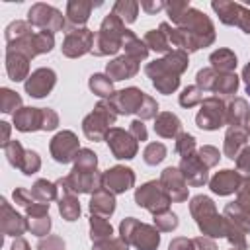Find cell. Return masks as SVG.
Returning <instances> with one entry per match:
<instances>
[{
	"label": "cell",
	"mask_w": 250,
	"mask_h": 250,
	"mask_svg": "<svg viewBox=\"0 0 250 250\" xmlns=\"http://www.w3.org/2000/svg\"><path fill=\"white\" fill-rule=\"evenodd\" d=\"M55 37L51 31H33L29 21H12L6 27V45L8 51H16L33 59L39 53H49L53 49Z\"/></svg>",
	"instance_id": "obj_1"
},
{
	"label": "cell",
	"mask_w": 250,
	"mask_h": 250,
	"mask_svg": "<svg viewBox=\"0 0 250 250\" xmlns=\"http://www.w3.org/2000/svg\"><path fill=\"white\" fill-rule=\"evenodd\" d=\"M186 68H188V55L182 49H174L164 59L146 64L145 72L150 76L156 90H160L162 94H172L180 84L178 76Z\"/></svg>",
	"instance_id": "obj_2"
},
{
	"label": "cell",
	"mask_w": 250,
	"mask_h": 250,
	"mask_svg": "<svg viewBox=\"0 0 250 250\" xmlns=\"http://www.w3.org/2000/svg\"><path fill=\"white\" fill-rule=\"evenodd\" d=\"M127 31H129V29L125 27V23H123L115 14H109V16L104 20L100 31L96 33L92 53L98 55V57L117 53V51L123 47V39H125V33H127Z\"/></svg>",
	"instance_id": "obj_3"
},
{
	"label": "cell",
	"mask_w": 250,
	"mask_h": 250,
	"mask_svg": "<svg viewBox=\"0 0 250 250\" xmlns=\"http://www.w3.org/2000/svg\"><path fill=\"white\" fill-rule=\"evenodd\" d=\"M191 215L197 221V227L209 236H227V219L221 217L213 201L205 195H197L189 203Z\"/></svg>",
	"instance_id": "obj_4"
},
{
	"label": "cell",
	"mask_w": 250,
	"mask_h": 250,
	"mask_svg": "<svg viewBox=\"0 0 250 250\" xmlns=\"http://www.w3.org/2000/svg\"><path fill=\"white\" fill-rule=\"evenodd\" d=\"M119 230H121V238L127 244L137 246L139 250H156L158 248L160 234H158V229H154L150 225H145V223L129 217L119 225Z\"/></svg>",
	"instance_id": "obj_5"
},
{
	"label": "cell",
	"mask_w": 250,
	"mask_h": 250,
	"mask_svg": "<svg viewBox=\"0 0 250 250\" xmlns=\"http://www.w3.org/2000/svg\"><path fill=\"white\" fill-rule=\"evenodd\" d=\"M115 117L117 113L113 111L111 104L109 102H100L96 105V109L84 119L82 123V129H84V135L92 141H100V139H105L109 127L115 123Z\"/></svg>",
	"instance_id": "obj_6"
},
{
	"label": "cell",
	"mask_w": 250,
	"mask_h": 250,
	"mask_svg": "<svg viewBox=\"0 0 250 250\" xmlns=\"http://www.w3.org/2000/svg\"><path fill=\"white\" fill-rule=\"evenodd\" d=\"M197 86L203 92L230 96L238 88V76L234 72H217L213 68H203L197 72Z\"/></svg>",
	"instance_id": "obj_7"
},
{
	"label": "cell",
	"mask_w": 250,
	"mask_h": 250,
	"mask_svg": "<svg viewBox=\"0 0 250 250\" xmlns=\"http://www.w3.org/2000/svg\"><path fill=\"white\" fill-rule=\"evenodd\" d=\"M135 201L139 207L148 209L150 213L158 215L168 211V203L172 201L170 195L166 193V189L162 188L160 182H146L145 186H141L135 191Z\"/></svg>",
	"instance_id": "obj_8"
},
{
	"label": "cell",
	"mask_w": 250,
	"mask_h": 250,
	"mask_svg": "<svg viewBox=\"0 0 250 250\" xmlns=\"http://www.w3.org/2000/svg\"><path fill=\"white\" fill-rule=\"evenodd\" d=\"M27 21L43 31H61L64 27V18L62 14L53 8V6H47V4H33L31 10L27 12Z\"/></svg>",
	"instance_id": "obj_9"
},
{
	"label": "cell",
	"mask_w": 250,
	"mask_h": 250,
	"mask_svg": "<svg viewBox=\"0 0 250 250\" xmlns=\"http://www.w3.org/2000/svg\"><path fill=\"white\" fill-rule=\"evenodd\" d=\"M197 125L201 129L213 131L227 123V107L219 98H207L201 102V109L195 117Z\"/></svg>",
	"instance_id": "obj_10"
},
{
	"label": "cell",
	"mask_w": 250,
	"mask_h": 250,
	"mask_svg": "<svg viewBox=\"0 0 250 250\" xmlns=\"http://www.w3.org/2000/svg\"><path fill=\"white\" fill-rule=\"evenodd\" d=\"M4 152H6L8 160H10V164L16 166V168H20L27 176L29 174H35L39 170V166H41V160H39L37 152L23 150V146L18 141H8L4 145Z\"/></svg>",
	"instance_id": "obj_11"
},
{
	"label": "cell",
	"mask_w": 250,
	"mask_h": 250,
	"mask_svg": "<svg viewBox=\"0 0 250 250\" xmlns=\"http://www.w3.org/2000/svg\"><path fill=\"white\" fill-rule=\"evenodd\" d=\"M94 39H96V35L90 29H86V27H74V29L66 31V35H64V43L61 47L62 49V55H66L70 59L80 57V55L92 51Z\"/></svg>",
	"instance_id": "obj_12"
},
{
	"label": "cell",
	"mask_w": 250,
	"mask_h": 250,
	"mask_svg": "<svg viewBox=\"0 0 250 250\" xmlns=\"http://www.w3.org/2000/svg\"><path fill=\"white\" fill-rule=\"evenodd\" d=\"M213 10L219 14L223 23L238 25L246 33H250V10H246L238 2H213Z\"/></svg>",
	"instance_id": "obj_13"
},
{
	"label": "cell",
	"mask_w": 250,
	"mask_h": 250,
	"mask_svg": "<svg viewBox=\"0 0 250 250\" xmlns=\"http://www.w3.org/2000/svg\"><path fill=\"white\" fill-rule=\"evenodd\" d=\"M80 152L78 148V139L72 131H62V133H57L51 141V154L57 162L61 164H66L70 160L76 158V154Z\"/></svg>",
	"instance_id": "obj_14"
},
{
	"label": "cell",
	"mask_w": 250,
	"mask_h": 250,
	"mask_svg": "<svg viewBox=\"0 0 250 250\" xmlns=\"http://www.w3.org/2000/svg\"><path fill=\"white\" fill-rule=\"evenodd\" d=\"M105 141L115 158H133L137 154V139L129 131L113 127L107 131Z\"/></svg>",
	"instance_id": "obj_15"
},
{
	"label": "cell",
	"mask_w": 250,
	"mask_h": 250,
	"mask_svg": "<svg viewBox=\"0 0 250 250\" xmlns=\"http://www.w3.org/2000/svg\"><path fill=\"white\" fill-rule=\"evenodd\" d=\"M145 92H141L139 88H127L121 92H115L109 98L111 107L115 109V113H137L145 102Z\"/></svg>",
	"instance_id": "obj_16"
},
{
	"label": "cell",
	"mask_w": 250,
	"mask_h": 250,
	"mask_svg": "<svg viewBox=\"0 0 250 250\" xmlns=\"http://www.w3.org/2000/svg\"><path fill=\"white\" fill-rule=\"evenodd\" d=\"M133 184H135V174L131 168L125 166H115L105 174H102V186L111 193H123L129 188H133Z\"/></svg>",
	"instance_id": "obj_17"
},
{
	"label": "cell",
	"mask_w": 250,
	"mask_h": 250,
	"mask_svg": "<svg viewBox=\"0 0 250 250\" xmlns=\"http://www.w3.org/2000/svg\"><path fill=\"white\" fill-rule=\"evenodd\" d=\"M160 184L170 195L172 201H184L188 199V182L184 174L178 168H166L160 176Z\"/></svg>",
	"instance_id": "obj_18"
},
{
	"label": "cell",
	"mask_w": 250,
	"mask_h": 250,
	"mask_svg": "<svg viewBox=\"0 0 250 250\" xmlns=\"http://www.w3.org/2000/svg\"><path fill=\"white\" fill-rule=\"evenodd\" d=\"M55 86V72L51 68H37L25 82V92L33 98H43Z\"/></svg>",
	"instance_id": "obj_19"
},
{
	"label": "cell",
	"mask_w": 250,
	"mask_h": 250,
	"mask_svg": "<svg viewBox=\"0 0 250 250\" xmlns=\"http://www.w3.org/2000/svg\"><path fill=\"white\" fill-rule=\"evenodd\" d=\"M14 125L20 131H37L45 125V109L37 107H21L14 113Z\"/></svg>",
	"instance_id": "obj_20"
},
{
	"label": "cell",
	"mask_w": 250,
	"mask_h": 250,
	"mask_svg": "<svg viewBox=\"0 0 250 250\" xmlns=\"http://www.w3.org/2000/svg\"><path fill=\"white\" fill-rule=\"evenodd\" d=\"M180 172L184 174L186 182L191 186H201L207 182V166L199 160V156H184L180 162Z\"/></svg>",
	"instance_id": "obj_21"
},
{
	"label": "cell",
	"mask_w": 250,
	"mask_h": 250,
	"mask_svg": "<svg viewBox=\"0 0 250 250\" xmlns=\"http://www.w3.org/2000/svg\"><path fill=\"white\" fill-rule=\"evenodd\" d=\"M242 184V176L234 170H221L211 178V189L219 195H229L236 191Z\"/></svg>",
	"instance_id": "obj_22"
},
{
	"label": "cell",
	"mask_w": 250,
	"mask_h": 250,
	"mask_svg": "<svg viewBox=\"0 0 250 250\" xmlns=\"http://www.w3.org/2000/svg\"><path fill=\"white\" fill-rule=\"evenodd\" d=\"M2 230L8 236H20L27 230V221L21 215H18L6 199H2Z\"/></svg>",
	"instance_id": "obj_23"
},
{
	"label": "cell",
	"mask_w": 250,
	"mask_h": 250,
	"mask_svg": "<svg viewBox=\"0 0 250 250\" xmlns=\"http://www.w3.org/2000/svg\"><path fill=\"white\" fill-rule=\"evenodd\" d=\"M107 76L111 80H123V78H131L137 74L139 70V61H135L133 57L129 55H123L111 62H107Z\"/></svg>",
	"instance_id": "obj_24"
},
{
	"label": "cell",
	"mask_w": 250,
	"mask_h": 250,
	"mask_svg": "<svg viewBox=\"0 0 250 250\" xmlns=\"http://www.w3.org/2000/svg\"><path fill=\"white\" fill-rule=\"evenodd\" d=\"M115 209V199L113 193L105 188H100L98 191H94L92 201H90V211L92 215H100V217H109Z\"/></svg>",
	"instance_id": "obj_25"
},
{
	"label": "cell",
	"mask_w": 250,
	"mask_h": 250,
	"mask_svg": "<svg viewBox=\"0 0 250 250\" xmlns=\"http://www.w3.org/2000/svg\"><path fill=\"white\" fill-rule=\"evenodd\" d=\"M248 141V129L242 127V125H230L227 137H225V154L229 158H236L238 156V150L240 146Z\"/></svg>",
	"instance_id": "obj_26"
},
{
	"label": "cell",
	"mask_w": 250,
	"mask_h": 250,
	"mask_svg": "<svg viewBox=\"0 0 250 250\" xmlns=\"http://www.w3.org/2000/svg\"><path fill=\"white\" fill-rule=\"evenodd\" d=\"M27 57L21 55V53H16V51H8L6 53V72L12 80L20 82L27 76V70H29V64H27Z\"/></svg>",
	"instance_id": "obj_27"
},
{
	"label": "cell",
	"mask_w": 250,
	"mask_h": 250,
	"mask_svg": "<svg viewBox=\"0 0 250 250\" xmlns=\"http://www.w3.org/2000/svg\"><path fill=\"white\" fill-rule=\"evenodd\" d=\"M94 4L92 2H84V0H72L66 6V20L70 21V25L78 27L82 23H86V20L90 18Z\"/></svg>",
	"instance_id": "obj_28"
},
{
	"label": "cell",
	"mask_w": 250,
	"mask_h": 250,
	"mask_svg": "<svg viewBox=\"0 0 250 250\" xmlns=\"http://www.w3.org/2000/svg\"><path fill=\"white\" fill-rule=\"evenodd\" d=\"M180 129H182L180 119H178L174 113H160V115L156 117V121H154V131H156V135L166 137V139L176 137V135L180 133Z\"/></svg>",
	"instance_id": "obj_29"
},
{
	"label": "cell",
	"mask_w": 250,
	"mask_h": 250,
	"mask_svg": "<svg viewBox=\"0 0 250 250\" xmlns=\"http://www.w3.org/2000/svg\"><path fill=\"white\" fill-rule=\"evenodd\" d=\"M59 188V186H57ZM62 189V188H59ZM59 211L66 221H76L80 215V203L76 199V195L68 189H62V195L59 197Z\"/></svg>",
	"instance_id": "obj_30"
},
{
	"label": "cell",
	"mask_w": 250,
	"mask_h": 250,
	"mask_svg": "<svg viewBox=\"0 0 250 250\" xmlns=\"http://www.w3.org/2000/svg\"><path fill=\"white\" fill-rule=\"evenodd\" d=\"M209 61H211V68L217 72H232L236 66V55L229 49H219L211 53Z\"/></svg>",
	"instance_id": "obj_31"
},
{
	"label": "cell",
	"mask_w": 250,
	"mask_h": 250,
	"mask_svg": "<svg viewBox=\"0 0 250 250\" xmlns=\"http://www.w3.org/2000/svg\"><path fill=\"white\" fill-rule=\"evenodd\" d=\"M250 121V109H248V104L244 100H234L229 109H227V123L230 125H246Z\"/></svg>",
	"instance_id": "obj_32"
},
{
	"label": "cell",
	"mask_w": 250,
	"mask_h": 250,
	"mask_svg": "<svg viewBox=\"0 0 250 250\" xmlns=\"http://www.w3.org/2000/svg\"><path fill=\"white\" fill-rule=\"evenodd\" d=\"M145 45L150 47V49H154V51H158V53H172V51H174V47H172L168 35H166L162 29H158V31H156V29L148 31V33L145 35Z\"/></svg>",
	"instance_id": "obj_33"
},
{
	"label": "cell",
	"mask_w": 250,
	"mask_h": 250,
	"mask_svg": "<svg viewBox=\"0 0 250 250\" xmlns=\"http://www.w3.org/2000/svg\"><path fill=\"white\" fill-rule=\"evenodd\" d=\"M111 234H113V230H111V225L105 221V217L92 215V219H90V238H92V242L111 238Z\"/></svg>",
	"instance_id": "obj_34"
},
{
	"label": "cell",
	"mask_w": 250,
	"mask_h": 250,
	"mask_svg": "<svg viewBox=\"0 0 250 250\" xmlns=\"http://www.w3.org/2000/svg\"><path fill=\"white\" fill-rule=\"evenodd\" d=\"M139 8H141L139 2H133V0H119V2L113 6V12H111V14H115L123 23H125V21L131 23V21L137 20Z\"/></svg>",
	"instance_id": "obj_35"
},
{
	"label": "cell",
	"mask_w": 250,
	"mask_h": 250,
	"mask_svg": "<svg viewBox=\"0 0 250 250\" xmlns=\"http://www.w3.org/2000/svg\"><path fill=\"white\" fill-rule=\"evenodd\" d=\"M57 184H51L47 180H37L35 186L31 188V195L39 201V203H49L51 199L57 197Z\"/></svg>",
	"instance_id": "obj_36"
},
{
	"label": "cell",
	"mask_w": 250,
	"mask_h": 250,
	"mask_svg": "<svg viewBox=\"0 0 250 250\" xmlns=\"http://www.w3.org/2000/svg\"><path fill=\"white\" fill-rule=\"evenodd\" d=\"M90 90L102 98H111L115 92H113V86H111V80L109 76L105 74H94L90 76Z\"/></svg>",
	"instance_id": "obj_37"
},
{
	"label": "cell",
	"mask_w": 250,
	"mask_h": 250,
	"mask_svg": "<svg viewBox=\"0 0 250 250\" xmlns=\"http://www.w3.org/2000/svg\"><path fill=\"white\" fill-rule=\"evenodd\" d=\"M143 156H145V162L146 164H158V162H162L164 160V156H166V146L162 145V143H150L146 148H145V152H143Z\"/></svg>",
	"instance_id": "obj_38"
},
{
	"label": "cell",
	"mask_w": 250,
	"mask_h": 250,
	"mask_svg": "<svg viewBox=\"0 0 250 250\" xmlns=\"http://www.w3.org/2000/svg\"><path fill=\"white\" fill-rule=\"evenodd\" d=\"M76 164H74V170H96V164H98V158L92 150L88 148H82L78 154H76Z\"/></svg>",
	"instance_id": "obj_39"
},
{
	"label": "cell",
	"mask_w": 250,
	"mask_h": 250,
	"mask_svg": "<svg viewBox=\"0 0 250 250\" xmlns=\"http://www.w3.org/2000/svg\"><path fill=\"white\" fill-rule=\"evenodd\" d=\"M238 191V201L236 205L242 209V213L250 219V178H242V184L240 188L236 189Z\"/></svg>",
	"instance_id": "obj_40"
},
{
	"label": "cell",
	"mask_w": 250,
	"mask_h": 250,
	"mask_svg": "<svg viewBox=\"0 0 250 250\" xmlns=\"http://www.w3.org/2000/svg\"><path fill=\"white\" fill-rule=\"evenodd\" d=\"M201 102H203V90H201L199 86H189V88H186V90L182 92V96H180V104H182L184 107H191V105L201 104Z\"/></svg>",
	"instance_id": "obj_41"
},
{
	"label": "cell",
	"mask_w": 250,
	"mask_h": 250,
	"mask_svg": "<svg viewBox=\"0 0 250 250\" xmlns=\"http://www.w3.org/2000/svg\"><path fill=\"white\" fill-rule=\"evenodd\" d=\"M20 104H21V98H20L16 92H12V90H8V88H2L0 107H2V111H4V113H12ZM16 111H18V109H16Z\"/></svg>",
	"instance_id": "obj_42"
},
{
	"label": "cell",
	"mask_w": 250,
	"mask_h": 250,
	"mask_svg": "<svg viewBox=\"0 0 250 250\" xmlns=\"http://www.w3.org/2000/svg\"><path fill=\"white\" fill-rule=\"evenodd\" d=\"M154 225L158 230H172L178 227V217L172 211H164V213L154 215Z\"/></svg>",
	"instance_id": "obj_43"
},
{
	"label": "cell",
	"mask_w": 250,
	"mask_h": 250,
	"mask_svg": "<svg viewBox=\"0 0 250 250\" xmlns=\"http://www.w3.org/2000/svg\"><path fill=\"white\" fill-rule=\"evenodd\" d=\"M27 229H29L33 234H37V236L47 234V232H49V229H51V219H49V215H45V217H33V219H27Z\"/></svg>",
	"instance_id": "obj_44"
},
{
	"label": "cell",
	"mask_w": 250,
	"mask_h": 250,
	"mask_svg": "<svg viewBox=\"0 0 250 250\" xmlns=\"http://www.w3.org/2000/svg\"><path fill=\"white\" fill-rule=\"evenodd\" d=\"M195 148V139L188 133H180L178 135V141H176V150L182 154V156H189Z\"/></svg>",
	"instance_id": "obj_45"
},
{
	"label": "cell",
	"mask_w": 250,
	"mask_h": 250,
	"mask_svg": "<svg viewBox=\"0 0 250 250\" xmlns=\"http://www.w3.org/2000/svg\"><path fill=\"white\" fill-rule=\"evenodd\" d=\"M197 156H199V160H201L207 168H211V166H215V164L219 162V150H217L215 146H201V148L197 150Z\"/></svg>",
	"instance_id": "obj_46"
},
{
	"label": "cell",
	"mask_w": 250,
	"mask_h": 250,
	"mask_svg": "<svg viewBox=\"0 0 250 250\" xmlns=\"http://www.w3.org/2000/svg\"><path fill=\"white\" fill-rule=\"evenodd\" d=\"M94 250H127V242L123 238H105L94 242Z\"/></svg>",
	"instance_id": "obj_47"
},
{
	"label": "cell",
	"mask_w": 250,
	"mask_h": 250,
	"mask_svg": "<svg viewBox=\"0 0 250 250\" xmlns=\"http://www.w3.org/2000/svg\"><path fill=\"white\" fill-rule=\"evenodd\" d=\"M156 111H158V104L150 98V96H145V102H143V105H141V109L137 111L143 119H150V117H154L156 115Z\"/></svg>",
	"instance_id": "obj_48"
},
{
	"label": "cell",
	"mask_w": 250,
	"mask_h": 250,
	"mask_svg": "<svg viewBox=\"0 0 250 250\" xmlns=\"http://www.w3.org/2000/svg\"><path fill=\"white\" fill-rule=\"evenodd\" d=\"M37 250H64V242L59 236H49L47 240H41Z\"/></svg>",
	"instance_id": "obj_49"
},
{
	"label": "cell",
	"mask_w": 250,
	"mask_h": 250,
	"mask_svg": "<svg viewBox=\"0 0 250 250\" xmlns=\"http://www.w3.org/2000/svg\"><path fill=\"white\" fill-rule=\"evenodd\" d=\"M236 162H238V170L248 176V174H250V146L244 148V150L236 156Z\"/></svg>",
	"instance_id": "obj_50"
},
{
	"label": "cell",
	"mask_w": 250,
	"mask_h": 250,
	"mask_svg": "<svg viewBox=\"0 0 250 250\" xmlns=\"http://www.w3.org/2000/svg\"><path fill=\"white\" fill-rule=\"evenodd\" d=\"M129 133H131L137 141H146V127H145V125H143V121H139V119H135V121L131 123Z\"/></svg>",
	"instance_id": "obj_51"
},
{
	"label": "cell",
	"mask_w": 250,
	"mask_h": 250,
	"mask_svg": "<svg viewBox=\"0 0 250 250\" xmlns=\"http://www.w3.org/2000/svg\"><path fill=\"white\" fill-rule=\"evenodd\" d=\"M191 242H193V250H217V244L211 238L199 236V238H193Z\"/></svg>",
	"instance_id": "obj_52"
},
{
	"label": "cell",
	"mask_w": 250,
	"mask_h": 250,
	"mask_svg": "<svg viewBox=\"0 0 250 250\" xmlns=\"http://www.w3.org/2000/svg\"><path fill=\"white\" fill-rule=\"evenodd\" d=\"M170 250H193V242L189 238L180 236V238H174L170 242Z\"/></svg>",
	"instance_id": "obj_53"
},
{
	"label": "cell",
	"mask_w": 250,
	"mask_h": 250,
	"mask_svg": "<svg viewBox=\"0 0 250 250\" xmlns=\"http://www.w3.org/2000/svg\"><path fill=\"white\" fill-rule=\"evenodd\" d=\"M141 8L148 14H156L158 10L166 8V4H162V2H141Z\"/></svg>",
	"instance_id": "obj_54"
},
{
	"label": "cell",
	"mask_w": 250,
	"mask_h": 250,
	"mask_svg": "<svg viewBox=\"0 0 250 250\" xmlns=\"http://www.w3.org/2000/svg\"><path fill=\"white\" fill-rule=\"evenodd\" d=\"M12 250H29V246L23 238H16V242L12 244Z\"/></svg>",
	"instance_id": "obj_55"
},
{
	"label": "cell",
	"mask_w": 250,
	"mask_h": 250,
	"mask_svg": "<svg viewBox=\"0 0 250 250\" xmlns=\"http://www.w3.org/2000/svg\"><path fill=\"white\" fill-rule=\"evenodd\" d=\"M242 78H244V82H246V90H248V94H250V64L244 68V72H242Z\"/></svg>",
	"instance_id": "obj_56"
},
{
	"label": "cell",
	"mask_w": 250,
	"mask_h": 250,
	"mask_svg": "<svg viewBox=\"0 0 250 250\" xmlns=\"http://www.w3.org/2000/svg\"><path fill=\"white\" fill-rule=\"evenodd\" d=\"M248 125H250V121H248ZM248 133H250V127H248Z\"/></svg>",
	"instance_id": "obj_57"
},
{
	"label": "cell",
	"mask_w": 250,
	"mask_h": 250,
	"mask_svg": "<svg viewBox=\"0 0 250 250\" xmlns=\"http://www.w3.org/2000/svg\"><path fill=\"white\" fill-rule=\"evenodd\" d=\"M234 250H238V248H234Z\"/></svg>",
	"instance_id": "obj_58"
}]
</instances>
